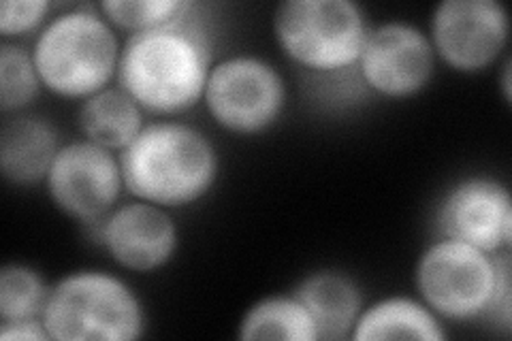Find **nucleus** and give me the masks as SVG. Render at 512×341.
<instances>
[{
	"mask_svg": "<svg viewBox=\"0 0 512 341\" xmlns=\"http://www.w3.org/2000/svg\"><path fill=\"white\" fill-rule=\"evenodd\" d=\"M442 237L498 254L512 246L510 188L491 175L463 177L444 192L436 211Z\"/></svg>",
	"mask_w": 512,
	"mask_h": 341,
	"instance_id": "nucleus-12",
	"label": "nucleus"
},
{
	"mask_svg": "<svg viewBox=\"0 0 512 341\" xmlns=\"http://www.w3.org/2000/svg\"><path fill=\"white\" fill-rule=\"evenodd\" d=\"M0 339H5V341H45L52 337L45 331L43 320H20V322H0Z\"/></svg>",
	"mask_w": 512,
	"mask_h": 341,
	"instance_id": "nucleus-22",
	"label": "nucleus"
},
{
	"mask_svg": "<svg viewBox=\"0 0 512 341\" xmlns=\"http://www.w3.org/2000/svg\"><path fill=\"white\" fill-rule=\"evenodd\" d=\"M427 37L448 69L480 73L508 47V9L500 0H442L431 13Z\"/></svg>",
	"mask_w": 512,
	"mask_h": 341,
	"instance_id": "nucleus-9",
	"label": "nucleus"
},
{
	"mask_svg": "<svg viewBox=\"0 0 512 341\" xmlns=\"http://www.w3.org/2000/svg\"><path fill=\"white\" fill-rule=\"evenodd\" d=\"M203 103L227 133L261 135L282 118L286 81L276 64L261 56H227L212 64Z\"/></svg>",
	"mask_w": 512,
	"mask_h": 341,
	"instance_id": "nucleus-7",
	"label": "nucleus"
},
{
	"mask_svg": "<svg viewBox=\"0 0 512 341\" xmlns=\"http://www.w3.org/2000/svg\"><path fill=\"white\" fill-rule=\"evenodd\" d=\"M143 116L146 111L116 84L82 101L77 109V126L84 139L111 152H122L146 126Z\"/></svg>",
	"mask_w": 512,
	"mask_h": 341,
	"instance_id": "nucleus-16",
	"label": "nucleus"
},
{
	"mask_svg": "<svg viewBox=\"0 0 512 341\" xmlns=\"http://www.w3.org/2000/svg\"><path fill=\"white\" fill-rule=\"evenodd\" d=\"M43 81L32 60V52L24 45L5 41L0 43V111L3 116L30 111L39 99Z\"/></svg>",
	"mask_w": 512,
	"mask_h": 341,
	"instance_id": "nucleus-19",
	"label": "nucleus"
},
{
	"mask_svg": "<svg viewBox=\"0 0 512 341\" xmlns=\"http://www.w3.org/2000/svg\"><path fill=\"white\" fill-rule=\"evenodd\" d=\"M504 254H489L470 243L440 237L416 261L414 286L440 320H487Z\"/></svg>",
	"mask_w": 512,
	"mask_h": 341,
	"instance_id": "nucleus-6",
	"label": "nucleus"
},
{
	"mask_svg": "<svg viewBox=\"0 0 512 341\" xmlns=\"http://www.w3.org/2000/svg\"><path fill=\"white\" fill-rule=\"evenodd\" d=\"M212 64V32L192 3L180 20L126 35L116 84L146 113L175 118L203 101Z\"/></svg>",
	"mask_w": 512,
	"mask_h": 341,
	"instance_id": "nucleus-1",
	"label": "nucleus"
},
{
	"mask_svg": "<svg viewBox=\"0 0 512 341\" xmlns=\"http://www.w3.org/2000/svg\"><path fill=\"white\" fill-rule=\"evenodd\" d=\"M88 229L111 261L135 273L163 269L180 248V229L171 209L139 199L111 209Z\"/></svg>",
	"mask_w": 512,
	"mask_h": 341,
	"instance_id": "nucleus-11",
	"label": "nucleus"
},
{
	"mask_svg": "<svg viewBox=\"0 0 512 341\" xmlns=\"http://www.w3.org/2000/svg\"><path fill=\"white\" fill-rule=\"evenodd\" d=\"M510 56H506V60H504V67H502V81H500V86H502V94H504V101L506 103H510L512 101V81H510Z\"/></svg>",
	"mask_w": 512,
	"mask_h": 341,
	"instance_id": "nucleus-23",
	"label": "nucleus"
},
{
	"mask_svg": "<svg viewBox=\"0 0 512 341\" xmlns=\"http://www.w3.org/2000/svg\"><path fill=\"white\" fill-rule=\"evenodd\" d=\"M239 339L320 341L314 318L293 292L256 301L237 329Z\"/></svg>",
	"mask_w": 512,
	"mask_h": 341,
	"instance_id": "nucleus-17",
	"label": "nucleus"
},
{
	"mask_svg": "<svg viewBox=\"0 0 512 341\" xmlns=\"http://www.w3.org/2000/svg\"><path fill=\"white\" fill-rule=\"evenodd\" d=\"M118 158L124 190L165 209L201 201L220 175L214 141L201 128L180 120L146 122Z\"/></svg>",
	"mask_w": 512,
	"mask_h": 341,
	"instance_id": "nucleus-2",
	"label": "nucleus"
},
{
	"mask_svg": "<svg viewBox=\"0 0 512 341\" xmlns=\"http://www.w3.org/2000/svg\"><path fill=\"white\" fill-rule=\"evenodd\" d=\"M436 60L423 28L406 20H389L367 32L355 71L365 90L384 99H410L429 86Z\"/></svg>",
	"mask_w": 512,
	"mask_h": 341,
	"instance_id": "nucleus-10",
	"label": "nucleus"
},
{
	"mask_svg": "<svg viewBox=\"0 0 512 341\" xmlns=\"http://www.w3.org/2000/svg\"><path fill=\"white\" fill-rule=\"evenodd\" d=\"M52 286L43 275L24 263H7L0 269V322L41 320Z\"/></svg>",
	"mask_w": 512,
	"mask_h": 341,
	"instance_id": "nucleus-18",
	"label": "nucleus"
},
{
	"mask_svg": "<svg viewBox=\"0 0 512 341\" xmlns=\"http://www.w3.org/2000/svg\"><path fill=\"white\" fill-rule=\"evenodd\" d=\"M370 22L352 0H284L274 11V37L297 67L314 75L357 67Z\"/></svg>",
	"mask_w": 512,
	"mask_h": 341,
	"instance_id": "nucleus-5",
	"label": "nucleus"
},
{
	"mask_svg": "<svg viewBox=\"0 0 512 341\" xmlns=\"http://www.w3.org/2000/svg\"><path fill=\"white\" fill-rule=\"evenodd\" d=\"M30 52L45 90L84 101L116 79L122 41L99 5H75L52 13Z\"/></svg>",
	"mask_w": 512,
	"mask_h": 341,
	"instance_id": "nucleus-3",
	"label": "nucleus"
},
{
	"mask_svg": "<svg viewBox=\"0 0 512 341\" xmlns=\"http://www.w3.org/2000/svg\"><path fill=\"white\" fill-rule=\"evenodd\" d=\"M293 295L306 305L314 318L318 337L325 341L350 339L352 327L365 307L359 284L338 269L308 273L295 286Z\"/></svg>",
	"mask_w": 512,
	"mask_h": 341,
	"instance_id": "nucleus-14",
	"label": "nucleus"
},
{
	"mask_svg": "<svg viewBox=\"0 0 512 341\" xmlns=\"http://www.w3.org/2000/svg\"><path fill=\"white\" fill-rule=\"evenodd\" d=\"M50 11L54 5L47 0H5L0 5V35L11 41L39 32L50 20Z\"/></svg>",
	"mask_w": 512,
	"mask_h": 341,
	"instance_id": "nucleus-21",
	"label": "nucleus"
},
{
	"mask_svg": "<svg viewBox=\"0 0 512 341\" xmlns=\"http://www.w3.org/2000/svg\"><path fill=\"white\" fill-rule=\"evenodd\" d=\"M192 7V0H103L101 13L116 30L128 35L167 26Z\"/></svg>",
	"mask_w": 512,
	"mask_h": 341,
	"instance_id": "nucleus-20",
	"label": "nucleus"
},
{
	"mask_svg": "<svg viewBox=\"0 0 512 341\" xmlns=\"http://www.w3.org/2000/svg\"><path fill=\"white\" fill-rule=\"evenodd\" d=\"M0 126V173L18 188L43 184L62 148L60 131L52 120L24 111L3 116Z\"/></svg>",
	"mask_w": 512,
	"mask_h": 341,
	"instance_id": "nucleus-13",
	"label": "nucleus"
},
{
	"mask_svg": "<svg viewBox=\"0 0 512 341\" xmlns=\"http://www.w3.org/2000/svg\"><path fill=\"white\" fill-rule=\"evenodd\" d=\"M43 186L60 214L94 224L118 207L124 192L120 158L99 143L73 139L62 143Z\"/></svg>",
	"mask_w": 512,
	"mask_h": 341,
	"instance_id": "nucleus-8",
	"label": "nucleus"
},
{
	"mask_svg": "<svg viewBox=\"0 0 512 341\" xmlns=\"http://www.w3.org/2000/svg\"><path fill=\"white\" fill-rule=\"evenodd\" d=\"M41 320L56 341H133L148 329L137 292L103 269H79L60 278Z\"/></svg>",
	"mask_w": 512,
	"mask_h": 341,
	"instance_id": "nucleus-4",
	"label": "nucleus"
},
{
	"mask_svg": "<svg viewBox=\"0 0 512 341\" xmlns=\"http://www.w3.org/2000/svg\"><path fill=\"white\" fill-rule=\"evenodd\" d=\"M352 341L421 339L442 341L446 331L442 320L421 299L404 295L384 297L365 305L350 333Z\"/></svg>",
	"mask_w": 512,
	"mask_h": 341,
	"instance_id": "nucleus-15",
	"label": "nucleus"
}]
</instances>
